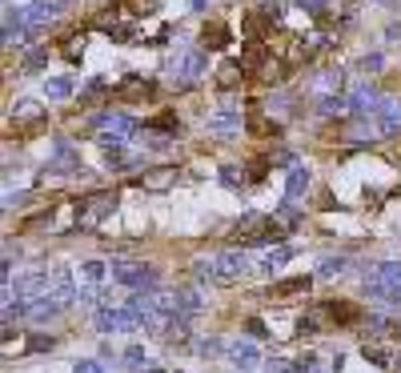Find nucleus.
<instances>
[{
  "instance_id": "nucleus-1",
  "label": "nucleus",
  "mask_w": 401,
  "mask_h": 373,
  "mask_svg": "<svg viewBox=\"0 0 401 373\" xmlns=\"http://www.w3.org/2000/svg\"><path fill=\"white\" fill-rule=\"evenodd\" d=\"M113 209H116V193H113V189L88 193V197L73 201V225H76V229H97L104 217H113Z\"/></svg>"
},
{
  "instance_id": "nucleus-2",
  "label": "nucleus",
  "mask_w": 401,
  "mask_h": 373,
  "mask_svg": "<svg viewBox=\"0 0 401 373\" xmlns=\"http://www.w3.org/2000/svg\"><path fill=\"white\" fill-rule=\"evenodd\" d=\"M245 269H249L245 249H229V253H221V257H213V261L197 265V273L209 277V281H217V285H237L241 277H245Z\"/></svg>"
},
{
  "instance_id": "nucleus-3",
  "label": "nucleus",
  "mask_w": 401,
  "mask_h": 373,
  "mask_svg": "<svg viewBox=\"0 0 401 373\" xmlns=\"http://www.w3.org/2000/svg\"><path fill=\"white\" fill-rule=\"evenodd\" d=\"M92 129H97V145L100 149H109V145H125L128 137H137L140 124L125 112H97L92 117Z\"/></svg>"
},
{
  "instance_id": "nucleus-4",
  "label": "nucleus",
  "mask_w": 401,
  "mask_h": 373,
  "mask_svg": "<svg viewBox=\"0 0 401 373\" xmlns=\"http://www.w3.org/2000/svg\"><path fill=\"white\" fill-rule=\"evenodd\" d=\"M52 285H56V273H49V269H32V273L16 277V285L4 293V301H37V297H49Z\"/></svg>"
},
{
  "instance_id": "nucleus-5",
  "label": "nucleus",
  "mask_w": 401,
  "mask_h": 373,
  "mask_svg": "<svg viewBox=\"0 0 401 373\" xmlns=\"http://www.w3.org/2000/svg\"><path fill=\"white\" fill-rule=\"evenodd\" d=\"M113 281L116 285H125V289H157V269L152 265H137V261H113Z\"/></svg>"
},
{
  "instance_id": "nucleus-6",
  "label": "nucleus",
  "mask_w": 401,
  "mask_h": 373,
  "mask_svg": "<svg viewBox=\"0 0 401 373\" xmlns=\"http://www.w3.org/2000/svg\"><path fill=\"white\" fill-rule=\"evenodd\" d=\"M205 52H197V49H188V52H176L173 61H169V73L173 76H181V85H197L200 76H205Z\"/></svg>"
},
{
  "instance_id": "nucleus-7",
  "label": "nucleus",
  "mask_w": 401,
  "mask_h": 373,
  "mask_svg": "<svg viewBox=\"0 0 401 373\" xmlns=\"http://www.w3.org/2000/svg\"><path fill=\"white\" fill-rule=\"evenodd\" d=\"M44 173H80V153L68 145V141H52V161L44 165Z\"/></svg>"
},
{
  "instance_id": "nucleus-8",
  "label": "nucleus",
  "mask_w": 401,
  "mask_h": 373,
  "mask_svg": "<svg viewBox=\"0 0 401 373\" xmlns=\"http://www.w3.org/2000/svg\"><path fill=\"white\" fill-rule=\"evenodd\" d=\"M229 361H233V369L237 373H253L261 365V349H257V337L253 341H233L229 345Z\"/></svg>"
},
{
  "instance_id": "nucleus-9",
  "label": "nucleus",
  "mask_w": 401,
  "mask_h": 373,
  "mask_svg": "<svg viewBox=\"0 0 401 373\" xmlns=\"http://www.w3.org/2000/svg\"><path fill=\"white\" fill-rule=\"evenodd\" d=\"M61 0H32L28 4V32H40L44 25H52L56 16H61Z\"/></svg>"
},
{
  "instance_id": "nucleus-10",
  "label": "nucleus",
  "mask_w": 401,
  "mask_h": 373,
  "mask_svg": "<svg viewBox=\"0 0 401 373\" xmlns=\"http://www.w3.org/2000/svg\"><path fill=\"white\" fill-rule=\"evenodd\" d=\"M381 93H377V88H369V85H361V88H353L349 93V112L353 117H369V112H377L381 109Z\"/></svg>"
},
{
  "instance_id": "nucleus-11",
  "label": "nucleus",
  "mask_w": 401,
  "mask_h": 373,
  "mask_svg": "<svg viewBox=\"0 0 401 373\" xmlns=\"http://www.w3.org/2000/svg\"><path fill=\"white\" fill-rule=\"evenodd\" d=\"M241 109H233V105H225L221 112H213L209 117V133H217V137H233V133H241Z\"/></svg>"
},
{
  "instance_id": "nucleus-12",
  "label": "nucleus",
  "mask_w": 401,
  "mask_h": 373,
  "mask_svg": "<svg viewBox=\"0 0 401 373\" xmlns=\"http://www.w3.org/2000/svg\"><path fill=\"white\" fill-rule=\"evenodd\" d=\"M61 309H64V301H56L49 293V297L28 301V305H25V317H28V321H37V325H44V321H52V317H61Z\"/></svg>"
},
{
  "instance_id": "nucleus-13",
  "label": "nucleus",
  "mask_w": 401,
  "mask_h": 373,
  "mask_svg": "<svg viewBox=\"0 0 401 373\" xmlns=\"http://www.w3.org/2000/svg\"><path fill=\"white\" fill-rule=\"evenodd\" d=\"M373 117H377V133H381V137L401 133V100H381V109H377Z\"/></svg>"
},
{
  "instance_id": "nucleus-14",
  "label": "nucleus",
  "mask_w": 401,
  "mask_h": 373,
  "mask_svg": "<svg viewBox=\"0 0 401 373\" xmlns=\"http://www.w3.org/2000/svg\"><path fill=\"white\" fill-rule=\"evenodd\" d=\"M13 121L16 124H40L44 121V109L32 97H20V100H13Z\"/></svg>"
},
{
  "instance_id": "nucleus-15",
  "label": "nucleus",
  "mask_w": 401,
  "mask_h": 373,
  "mask_svg": "<svg viewBox=\"0 0 401 373\" xmlns=\"http://www.w3.org/2000/svg\"><path fill=\"white\" fill-rule=\"evenodd\" d=\"M309 181H313V177H309V165H293L289 177H285V201H297L301 193L309 189Z\"/></svg>"
},
{
  "instance_id": "nucleus-16",
  "label": "nucleus",
  "mask_w": 401,
  "mask_h": 373,
  "mask_svg": "<svg viewBox=\"0 0 401 373\" xmlns=\"http://www.w3.org/2000/svg\"><path fill=\"white\" fill-rule=\"evenodd\" d=\"M361 353H365V361H373L377 369H397V353L389 345H377V341H365L361 345Z\"/></svg>"
},
{
  "instance_id": "nucleus-17",
  "label": "nucleus",
  "mask_w": 401,
  "mask_h": 373,
  "mask_svg": "<svg viewBox=\"0 0 401 373\" xmlns=\"http://www.w3.org/2000/svg\"><path fill=\"white\" fill-rule=\"evenodd\" d=\"M52 297H56V301H64V309H68V305H73V301L80 297V289H76V281H73V273H68V269H61V273H56Z\"/></svg>"
},
{
  "instance_id": "nucleus-18",
  "label": "nucleus",
  "mask_w": 401,
  "mask_h": 373,
  "mask_svg": "<svg viewBox=\"0 0 401 373\" xmlns=\"http://www.w3.org/2000/svg\"><path fill=\"white\" fill-rule=\"evenodd\" d=\"M245 73H249V69H245L241 61H225L221 69H217V85L221 88H237L241 81H245Z\"/></svg>"
},
{
  "instance_id": "nucleus-19",
  "label": "nucleus",
  "mask_w": 401,
  "mask_h": 373,
  "mask_svg": "<svg viewBox=\"0 0 401 373\" xmlns=\"http://www.w3.org/2000/svg\"><path fill=\"white\" fill-rule=\"evenodd\" d=\"M73 76H44V97L49 100H68L73 97Z\"/></svg>"
},
{
  "instance_id": "nucleus-20",
  "label": "nucleus",
  "mask_w": 401,
  "mask_h": 373,
  "mask_svg": "<svg viewBox=\"0 0 401 373\" xmlns=\"http://www.w3.org/2000/svg\"><path fill=\"white\" fill-rule=\"evenodd\" d=\"M173 181H176L173 169H149V173L137 181V185H140V189H152V193H161V189H169Z\"/></svg>"
},
{
  "instance_id": "nucleus-21",
  "label": "nucleus",
  "mask_w": 401,
  "mask_h": 373,
  "mask_svg": "<svg viewBox=\"0 0 401 373\" xmlns=\"http://www.w3.org/2000/svg\"><path fill=\"white\" fill-rule=\"evenodd\" d=\"M297 293H309V277H289V281H281V285L269 289V297H297Z\"/></svg>"
},
{
  "instance_id": "nucleus-22",
  "label": "nucleus",
  "mask_w": 401,
  "mask_h": 373,
  "mask_svg": "<svg viewBox=\"0 0 401 373\" xmlns=\"http://www.w3.org/2000/svg\"><path fill=\"white\" fill-rule=\"evenodd\" d=\"M205 309V301H200L197 289H176V313H185V317H193V313Z\"/></svg>"
},
{
  "instance_id": "nucleus-23",
  "label": "nucleus",
  "mask_w": 401,
  "mask_h": 373,
  "mask_svg": "<svg viewBox=\"0 0 401 373\" xmlns=\"http://www.w3.org/2000/svg\"><path fill=\"white\" fill-rule=\"evenodd\" d=\"M289 261H293V249H289V245H273L261 257V269H265V273H273V269H281V265H289Z\"/></svg>"
},
{
  "instance_id": "nucleus-24",
  "label": "nucleus",
  "mask_w": 401,
  "mask_h": 373,
  "mask_svg": "<svg viewBox=\"0 0 401 373\" xmlns=\"http://www.w3.org/2000/svg\"><path fill=\"white\" fill-rule=\"evenodd\" d=\"M325 313H329V321H337V325L357 321V309H353L349 301H325Z\"/></svg>"
},
{
  "instance_id": "nucleus-25",
  "label": "nucleus",
  "mask_w": 401,
  "mask_h": 373,
  "mask_svg": "<svg viewBox=\"0 0 401 373\" xmlns=\"http://www.w3.org/2000/svg\"><path fill=\"white\" fill-rule=\"evenodd\" d=\"M200 45H205V49H225V45H229V28L225 25H205Z\"/></svg>"
},
{
  "instance_id": "nucleus-26",
  "label": "nucleus",
  "mask_w": 401,
  "mask_h": 373,
  "mask_svg": "<svg viewBox=\"0 0 401 373\" xmlns=\"http://www.w3.org/2000/svg\"><path fill=\"white\" fill-rule=\"evenodd\" d=\"M365 329H373V337H393L397 333V321H389L381 313H369V317H365Z\"/></svg>"
},
{
  "instance_id": "nucleus-27",
  "label": "nucleus",
  "mask_w": 401,
  "mask_h": 373,
  "mask_svg": "<svg viewBox=\"0 0 401 373\" xmlns=\"http://www.w3.org/2000/svg\"><path fill=\"white\" fill-rule=\"evenodd\" d=\"M76 277H80L85 285H100V281H104V261H85L76 269Z\"/></svg>"
},
{
  "instance_id": "nucleus-28",
  "label": "nucleus",
  "mask_w": 401,
  "mask_h": 373,
  "mask_svg": "<svg viewBox=\"0 0 401 373\" xmlns=\"http://www.w3.org/2000/svg\"><path fill=\"white\" fill-rule=\"evenodd\" d=\"M377 277H381V285L401 289V261H385V265H377Z\"/></svg>"
},
{
  "instance_id": "nucleus-29",
  "label": "nucleus",
  "mask_w": 401,
  "mask_h": 373,
  "mask_svg": "<svg viewBox=\"0 0 401 373\" xmlns=\"http://www.w3.org/2000/svg\"><path fill=\"white\" fill-rule=\"evenodd\" d=\"M349 109V97H321L317 100V112L321 117H337V112H345Z\"/></svg>"
},
{
  "instance_id": "nucleus-30",
  "label": "nucleus",
  "mask_w": 401,
  "mask_h": 373,
  "mask_svg": "<svg viewBox=\"0 0 401 373\" xmlns=\"http://www.w3.org/2000/svg\"><path fill=\"white\" fill-rule=\"evenodd\" d=\"M345 265H349V257H345V253H337V257H325L317 273H321V277H337V273H345Z\"/></svg>"
},
{
  "instance_id": "nucleus-31",
  "label": "nucleus",
  "mask_w": 401,
  "mask_h": 373,
  "mask_svg": "<svg viewBox=\"0 0 401 373\" xmlns=\"http://www.w3.org/2000/svg\"><path fill=\"white\" fill-rule=\"evenodd\" d=\"M121 361H125V365H128V369H145V365H149V357H145V345H128L125 349V357H121Z\"/></svg>"
},
{
  "instance_id": "nucleus-32",
  "label": "nucleus",
  "mask_w": 401,
  "mask_h": 373,
  "mask_svg": "<svg viewBox=\"0 0 401 373\" xmlns=\"http://www.w3.org/2000/svg\"><path fill=\"white\" fill-rule=\"evenodd\" d=\"M145 149H149V153L173 149V137H169V133H145Z\"/></svg>"
},
{
  "instance_id": "nucleus-33",
  "label": "nucleus",
  "mask_w": 401,
  "mask_h": 373,
  "mask_svg": "<svg viewBox=\"0 0 401 373\" xmlns=\"http://www.w3.org/2000/svg\"><path fill=\"white\" fill-rule=\"evenodd\" d=\"M56 345V337L52 333H37V337H28L25 341V353H44V349H52Z\"/></svg>"
},
{
  "instance_id": "nucleus-34",
  "label": "nucleus",
  "mask_w": 401,
  "mask_h": 373,
  "mask_svg": "<svg viewBox=\"0 0 401 373\" xmlns=\"http://www.w3.org/2000/svg\"><path fill=\"white\" fill-rule=\"evenodd\" d=\"M73 373H109V365L97 357H76L73 361Z\"/></svg>"
},
{
  "instance_id": "nucleus-35",
  "label": "nucleus",
  "mask_w": 401,
  "mask_h": 373,
  "mask_svg": "<svg viewBox=\"0 0 401 373\" xmlns=\"http://www.w3.org/2000/svg\"><path fill=\"white\" fill-rule=\"evenodd\" d=\"M44 61H49V49H32V52L25 57V73H37Z\"/></svg>"
},
{
  "instance_id": "nucleus-36",
  "label": "nucleus",
  "mask_w": 401,
  "mask_h": 373,
  "mask_svg": "<svg viewBox=\"0 0 401 373\" xmlns=\"http://www.w3.org/2000/svg\"><path fill=\"white\" fill-rule=\"evenodd\" d=\"M221 185H225V189H241V185H245V173H241V169H221Z\"/></svg>"
},
{
  "instance_id": "nucleus-37",
  "label": "nucleus",
  "mask_w": 401,
  "mask_h": 373,
  "mask_svg": "<svg viewBox=\"0 0 401 373\" xmlns=\"http://www.w3.org/2000/svg\"><path fill=\"white\" fill-rule=\"evenodd\" d=\"M221 349H225V345H221L217 337H200V341H197V353H200V357H213V353H221Z\"/></svg>"
},
{
  "instance_id": "nucleus-38",
  "label": "nucleus",
  "mask_w": 401,
  "mask_h": 373,
  "mask_svg": "<svg viewBox=\"0 0 401 373\" xmlns=\"http://www.w3.org/2000/svg\"><path fill=\"white\" fill-rule=\"evenodd\" d=\"M149 93H152L149 81H128L125 85V97H149Z\"/></svg>"
},
{
  "instance_id": "nucleus-39",
  "label": "nucleus",
  "mask_w": 401,
  "mask_h": 373,
  "mask_svg": "<svg viewBox=\"0 0 401 373\" xmlns=\"http://www.w3.org/2000/svg\"><path fill=\"white\" fill-rule=\"evenodd\" d=\"M261 61H265V49H257V45H253V49L245 52V57H241V64H245V69H257Z\"/></svg>"
},
{
  "instance_id": "nucleus-40",
  "label": "nucleus",
  "mask_w": 401,
  "mask_h": 373,
  "mask_svg": "<svg viewBox=\"0 0 401 373\" xmlns=\"http://www.w3.org/2000/svg\"><path fill=\"white\" fill-rule=\"evenodd\" d=\"M361 69H365V73H381V69H385V57L373 52V57H365V61H361Z\"/></svg>"
},
{
  "instance_id": "nucleus-41",
  "label": "nucleus",
  "mask_w": 401,
  "mask_h": 373,
  "mask_svg": "<svg viewBox=\"0 0 401 373\" xmlns=\"http://www.w3.org/2000/svg\"><path fill=\"white\" fill-rule=\"evenodd\" d=\"M80 52H85V37H73V40H68V49H64V57H68V61H76Z\"/></svg>"
},
{
  "instance_id": "nucleus-42",
  "label": "nucleus",
  "mask_w": 401,
  "mask_h": 373,
  "mask_svg": "<svg viewBox=\"0 0 401 373\" xmlns=\"http://www.w3.org/2000/svg\"><path fill=\"white\" fill-rule=\"evenodd\" d=\"M245 329H249V337H257V341H261V337H269L265 321H257V317H253V321H245Z\"/></svg>"
},
{
  "instance_id": "nucleus-43",
  "label": "nucleus",
  "mask_w": 401,
  "mask_h": 373,
  "mask_svg": "<svg viewBox=\"0 0 401 373\" xmlns=\"http://www.w3.org/2000/svg\"><path fill=\"white\" fill-rule=\"evenodd\" d=\"M317 88H341V73H321Z\"/></svg>"
},
{
  "instance_id": "nucleus-44",
  "label": "nucleus",
  "mask_w": 401,
  "mask_h": 373,
  "mask_svg": "<svg viewBox=\"0 0 401 373\" xmlns=\"http://www.w3.org/2000/svg\"><path fill=\"white\" fill-rule=\"evenodd\" d=\"M261 16H265V20H281V4H277V0H269V4L261 8Z\"/></svg>"
},
{
  "instance_id": "nucleus-45",
  "label": "nucleus",
  "mask_w": 401,
  "mask_h": 373,
  "mask_svg": "<svg viewBox=\"0 0 401 373\" xmlns=\"http://www.w3.org/2000/svg\"><path fill=\"white\" fill-rule=\"evenodd\" d=\"M297 4L305 13H321V8H325V0H297Z\"/></svg>"
},
{
  "instance_id": "nucleus-46",
  "label": "nucleus",
  "mask_w": 401,
  "mask_h": 373,
  "mask_svg": "<svg viewBox=\"0 0 401 373\" xmlns=\"http://www.w3.org/2000/svg\"><path fill=\"white\" fill-rule=\"evenodd\" d=\"M385 37H389V40H397V37H401V25H389V28H385Z\"/></svg>"
},
{
  "instance_id": "nucleus-47",
  "label": "nucleus",
  "mask_w": 401,
  "mask_h": 373,
  "mask_svg": "<svg viewBox=\"0 0 401 373\" xmlns=\"http://www.w3.org/2000/svg\"><path fill=\"white\" fill-rule=\"evenodd\" d=\"M140 373H164V369H161V365H152V361H149V365H145V369H140Z\"/></svg>"
},
{
  "instance_id": "nucleus-48",
  "label": "nucleus",
  "mask_w": 401,
  "mask_h": 373,
  "mask_svg": "<svg viewBox=\"0 0 401 373\" xmlns=\"http://www.w3.org/2000/svg\"><path fill=\"white\" fill-rule=\"evenodd\" d=\"M193 8H205V0H193Z\"/></svg>"
}]
</instances>
